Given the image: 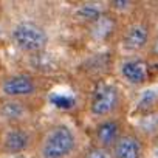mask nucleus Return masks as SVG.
I'll return each mask as SVG.
<instances>
[{
  "mask_svg": "<svg viewBox=\"0 0 158 158\" xmlns=\"http://www.w3.org/2000/svg\"><path fill=\"white\" fill-rule=\"evenodd\" d=\"M82 139L76 127L65 121H54L37 132L36 158H73L81 153Z\"/></svg>",
  "mask_w": 158,
  "mask_h": 158,
  "instance_id": "f257e3e1",
  "label": "nucleus"
},
{
  "mask_svg": "<svg viewBox=\"0 0 158 158\" xmlns=\"http://www.w3.org/2000/svg\"><path fill=\"white\" fill-rule=\"evenodd\" d=\"M155 30L156 23L149 6L139 5L121 22L118 39L115 42L119 54H146Z\"/></svg>",
  "mask_w": 158,
  "mask_h": 158,
  "instance_id": "f03ea898",
  "label": "nucleus"
},
{
  "mask_svg": "<svg viewBox=\"0 0 158 158\" xmlns=\"http://www.w3.org/2000/svg\"><path fill=\"white\" fill-rule=\"evenodd\" d=\"M127 110L129 98L119 82L107 77L93 82L87 96V113L93 123L113 116H127Z\"/></svg>",
  "mask_w": 158,
  "mask_h": 158,
  "instance_id": "7ed1b4c3",
  "label": "nucleus"
},
{
  "mask_svg": "<svg viewBox=\"0 0 158 158\" xmlns=\"http://www.w3.org/2000/svg\"><path fill=\"white\" fill-rule=\"evenodd\" d=\"M156 68L146 54H118L113 62V71L119 84L130 89H146L153 79Z\"/></svg>",
  "mask_w": 158,
  "mask_h": 158,
  "instance_id": "20e7f679",
  "label": "nucleus"
},
{
  "mask_svg": "<svg viewBox=\"0 0 158 158\" xmlns=\"http://www.w3.org/2000/svg\"><path fill=\"white\" fill-rule=\"evenodd\" d=\"M47 90L48 82L39 71H14L0 81V93L3 98L39 99Z\"/></svg>",
  "mask_w": 158,
  "mask_h": 158,
  "instance_id": "39448f33",
  "label": "nucleus"
},
{
  "mask_svg": "<svg viewBox=\"0 0 158 158\" xmlns=\"http://www.w3.org/2000/svg\"><path fill=\"white\" fill-rule=\"evenodd\" d=\"M11 42L14 47L30 57L44 56L50 45V33L44 23L25 19L17 22L10 33Z\"/></svg>",
  "mask_w": 158,
  "mask_h": 158,
  "instance_id": "423d86ee",
  "label": "nucleus"
},
{
  "mask_svg": "<svg viewBox=\"0 0 158 158\" xmlns=\"http://www.w3.org/2000/svg\"><path fill=\"white\" fill-rule=\"evenodd\" d=\"M37 132L39 130H34L30 127V124L10 126L0 138V149L6 155H22L31 150L34 152Z\"/></svg>",
  "mask_w": 158,
  "mask_h": 158,
  "instance_id": "0eeeda50",
  "label": "nucleus"
},
{
  "mask_svg": "<svg viewBox=\"0 0 158 158\" xmlns=\"http://www.w3.org/2000/svg\"><path fill=\"white\" fill-rule=\"evenodd\" d=\"M42 101L39 99H14L3 98L0 101V118L10 126L30 124L31 118L40 110Z\"/></svg>",
  "mask_w": 158,
  "mask_h": 158,
  "instance_id": "6e6552de",
  "label": "nucleus"
},
{
  "mask_svg": "<svg viewBox=\"0 0 158 158\" xmlns=\"http://www.w3.org/2000/svg\"><path fill=\"white\" fill-rule=\"evenodd\" d=\"M129 124L130 121L127 119V116H113V118L96 121L93 123L90 130V143L112 150V147L126 132Z\"/></svg>",
  "mask_w": 158,
  "mask_h": 158,
  "instance_id": "1a4fd4ad",
  "label": "nucleus"
},
{
  "mask_svg": "<svg viewBox=\"0 0 158 158\" xmlns=\"http://www.w3.org/2000/svg\"><path fill=\"white\" fill-rule=\"evenodd\" d=\"M113 158H146L147 155V143L146 139L135 130L132 123L112 147Z\"/></svg>",
  "mask_w": 158,
  "mask_h": 158,
  "instance_id": "9d476101",
  "label": "nucleus"
},
{
  "mask_svg": "<svg viewBox=\"0 0 158 158\" xmlns=\"http://www.w3.org/2000/svg\"><path fill=\"white\" fill-rule=\"evenodd\" d=\"M153 112H158V87L149 85L141 92L138 101L135 102L133 113L135 116H144Z\"/></svg>",
  "mask_w": 158,
  "mask_h": 158,
  "instance_id": "9b49d317",
  "label": "nucleus"
},
{
  "mask_svg": "<svg viewBox=\"0 0 158 158\" xmlns=\"http://www.w3.org/2000/svg\"><path fill=\"white\" fill-rule=\"evenodd\" d=\"M132 126L146 139V143L156 139L158 138V112H153L144 116H136Z\"/></svg>",
  "mask_w": 158,
  "mask_h": 158,
  "instance_id": "f8f14e48",
  "label": "nucleus"
},
{
  "mask_svg": "<svg viewBox=\"0 0 158 158\" xmlns=\"http://www.w3.org/2000/svg\"><path fill=\"white\" fill-rule=\"evenodd\" d=\"M81 158H113V155L110 149L96 146L89 141L81 150Z\"/></svg>",
  "mask_w": 158,
  "mask_h": 158,
  "instance_id": "ddd939ff",
  "label": "nucleus"
},
{
  "mask_svg": "<svg viewBox=\"0 0 158 158\" xmlns=\"http://www.w3.org/2000/svg\"><path fill=\"white\" fill-rule=\"evenodd\" d=\"M146 56L150 59V62L158 68V27H156V30H155V34H153V37H152V42H150V45H149V48H147V51H146Z\"/></svg>",
  "mask_w": 158,
  "mask_h": 158,
  "instance_id": "4468645a",
  "label": "nucleus"
},
{
  "mask_svg": "<svg viewBox=\"0 0 158 158\" xmlns=\"http://www.w3.org/2000/svg\"><path fill=\"white\" fill-rule=\"evenodd\" d=\"M146 158H158V138L147 143V155Z\"/></svg>",
  "mask_w": 158,
  "mask_h": 158,
  "instance_id": "2eb2a0df",
  "label": "nucleus"
},
{
  "mask_svg": "<svg viewBox=\"0 0 158 158\" xmlns=\"http://www.w3.org/2000/svg\"><path fill=\"white\" fill-rule=\"evenodd\" d=\"M147 6H149V10H150V13H152V17H153L156 27H158V2H153V3H150V5H147Z\"/></svg>",
  "mask_w": 158,
  "mask_h": 158,
  "instance_id": "dca6fc26",
  "label": "nucleus"
},
{
  "mask_svg": "<svg viewBox=\"0 0 158 158\" xmlns=\"http://www.w3.org/2000/svg\"><path fill=\"white\" fill-rule=\"evenodd\" d=\"M73 158H81V153H79V155H76V156H73Z\"/></svg>",
  "mask_w": 158,
  "mask_h": 158,
  "instance_id": "f3484780",
  "label": "nucleus"
}]
</instances>
